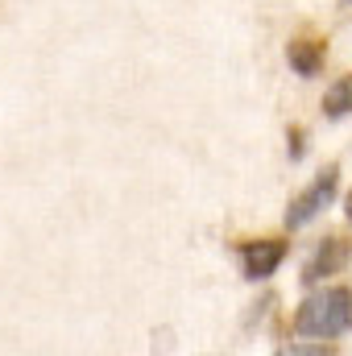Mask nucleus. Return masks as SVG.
<instances>
[{
  "label": "nucleus",
  "instance_id": "nucleus-1",
  "mask_svg": "<svg viewBox=\"0 0 352 356\" xmlns=\"http://www.w3.org/2000/svg\"><path fill=\"white\" fill-rule=\"evenodd\" d=\"M352 332V290L349 286H323L303 298L294 311V336L307 340H336Z\"/></svg>",
  "mask_w": 352,
  "mask_h": 356
},
{
  "label": "nucleus",
  "instance_id": "nucleus-7",
  "mask_svg": "<svg viewBox=\"0 0 352 356\" xmlns=\"http://www.w3.org/2000/svg\"><path fill=\"white\" fill-rule=\"evenodd\" d=\"M290 158H303V129H290Z\"/></svg>",
  "mask_w": 352,
  "mask_h": 356
},
{
  "label": "nucleus",
  "instance_id": "nucleus-2",
  "mask_svg": "<svg viewBox=\"0 0 352 356\" xmlns=\"http://www.w3.org/2000/svg\"><path fill=\"white\" fill-rule=\"evenodd\" d=\"M336 191H340V166L336 162H328L319 175L311 178L290 203H286V228L294 232V228H307L315 216H323V207H332V199H336Z\"/></svg>",
  "mask_w": 352,
  "mask_h": 356
},
{
  "label": "nucleus",
  "instance_id": "nucleus-3",
  "mask_svg": "<svg viewBox=\"0 0 352 356\" xmlns=\"http://www.w3.org/2000/svg\"><path fill=\"white\" fill-rule=\"evenodd\" d=\"M349 261H352L349 241H344V236H323V241L315 245V253L307 257V266H303V282H307V286H319V282L344 273Z\"/></svg>",
  "mask_w": 352,
  "mask_h": 356
},
{
  "label": "nucleus",
  "instance_id": "nucleus-6",
  "mask_svg": "<svg viewBox=\"0 0 352 356\" xmlns=\"http://www.w3.org/2000/svg\"><path fill=\"white\" fill-rule=\"evenodd\" d=\"M323 116H328V120H344V116H352V75L336 79L332 88L323 91Z\"/></svg>",
  "mask_w": 352,
  "mask_h": 356
},
{
  "label": "nucleus",
  "instance_id": "nucleus-8",
  "mask_svg": "<svg viewBox=\"0 0 352 356\" xmlns=\"http://www.w3.org/2000/svg\"><path fill=\"white\" fill-rule=\"evenodd\" d=\"M344 216H349V224H352V191H349V199H344Z\"/></svg>",
  "mask_w": 352,
  "mask_h": 356
},
{
  "label": "nucleus",
  "instance_id": "nucleus-5",
  "mask_svg": "<svg viewBox=\"0 0 352 356\" xmlns=\"http://www.w3.org/2000/svg\"><path fill=\"white\" fill-rule=\"evenodd\" d=\"M286 63H290V71L298 79H315L323 71V63H328V42H319V38H294L286 46Z\"/></svg>",
  "mask_w": 352,
  "mask_h": 356
},
{
  "label": "nucleus",
  "instance_id": "nucleus-4",
  "mask_svg": "<svg viewBox=\"0 0 352 356\" xmlns=\"http://www.w3.org/2000/svg\"><path fill=\"white\" fill-rule=\"evenodd\" d=\"M286 253H290V245H286V241H273V236H265V241H245V245L237 249V257H241V273H245L249 282H265V277H273L278 266L286 261Z\"/></svg>",
  "mask_w": 352,
  "mask_h": 356
}]
</instances>
